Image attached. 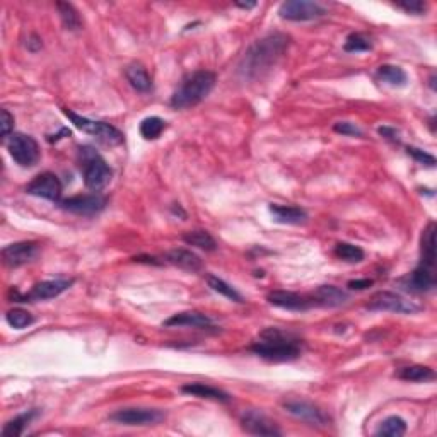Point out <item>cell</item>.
Wrapping results in <instances>:
<instances>
[{"label":"cell","mask_w":437,"mask_h":437,"mask_svg":"<svg viewBox=\"0 0 437 437\" xmlns=\"http://www.w3.org/2000/svg\"><path fill=\"white\" fill-rule=\"evenodd\" d=\"M56 9H59L60 19H62L63 26H66V29H68V31H79L82 28V19L72 3L56 2Z\"/></svg>","instance_id":"cell-29"},{"label":"cell","mask_w":437,"mask_h":437,"mask_svg":"<svg viewBox=\"0 0 437 437\" xmlns=\"http://www.w3.org/2000/svg\"><path fill=\"white\" fill-rule=\"evenodd\" d=\"M7 149H9L10 158L22 168H33L40 161V146L31 135L16 132L9 137Z\"/></svg>","instance_id":"cell-6"},{"label":"cell","mask_w":437,"mask_h":437,"mask_svg":"<svg viewBox=\"0 0 437 437\" xmlns=\"http://www.w3.org/2000/svg\"><path fill=\"white\" fill-rule=\"evenodd\" d=\"M267 301L272 304V306L282 307V309L289 311H307L309 307L314 306L311 298L296 294V292L291 291H272L267 296Z\"/></svg>","instance_id":"cell-16"},{"label":"cell","mask_w":437,"mask_h":437,"mask_svg":"<svg viewBox=\"0 0 437 437\" xmlns=\"http://www.w3.org/2000/svg\"><path fill=\"white\" fill-rule=\"evenodd\" d=\"M6 320L10 326H13V328L24 330V328H28V326L33 325L34 316L31 313H28V311L21 309V307H14V309L7 311Z\"/></svg>","instance_id":"cell-35"},{"label":"cell","mask_w":437,"mask_h":437,"mask_svg":"<svg viewBox=\"0 0 437 437\" xmlns=\"http://www.w3.org/2000/svg\"><path fill=\"white\" fill-rule=\"evenodd\" d=\"M405 289L413 292H429L436 287V273L432 268L419 265L408 277L401 280Z\"/></svg>","instance_id":"cell-18"},{"label":"cell","mask_w":437,"mask_h":437,"mask_svg":"<svg viewBox=\"0 0 437 437\" xmlns=\"http://www.w3.org/2000/svg\"><path fill=\"white\" fill-rule=\"evenodd\" d=\"M344 50L348 53H359V52H369L372 50V41L369 36L362 33H352L348 34L345 40Z\"/></svg>","instance_id":"cell-34"},{"label":"cell","mask_w":437,"mask_h":437,"mask_svg":"<svg viewBox=\"0 0 437 437\" xmlns=\"http://www.w3.org/2000/svg\"><path fill=\"white\" fill-rule=\"evenodd\" d=\"M422 267H427L434 270L436 267V224L429 222V226L424 229L422 234Z\"/></svg>","instance_id":"cell-23"},{"label":"cell","mask_w":437,"mask_h":437,"mask_svg":"<svg viewBox=\"0 0 437 437\" xmlns=\"http://www.w3.org/2000/svg\"><path fill=\"white\" fill-rule=\"evenodd\" d=\"M181 391L186 394H192V397L207 398V400L222 401V404H227V401L231 400V397L226 391L219 390V388L215 386L205 385V383H188V385L181 386Z\"/></svg>","instance_id":"cell-22"},{"label":"cell","mask_w":437,"mask_h":437,"mask_svg":"<svg viewBox=\"0 0 437 437\" xmlns=\"http://www.w3.org/2000/svg\"><path fill=\"white\" fill-rule=\"evenodd\" d=\"M166 260L171 265H174V267L186 270V272H199L202 268V260H200L199 254L185 248L171 250V252L166 253Z\"/></svg>","instance_id":"cell-21"},{"label":"cell","mask_w":437,"mask_h":437,"mask_svg":"<svg viewBox=\"0 0 437 437\" xmlns=\"http://www.w3.org/2000/svg\"><path fill=\"white\" fill-rule=\"evenodd\" d=\"M108 200L106 197L98 195H77V197H70V199H66L60 202V207L63 210L68 212H74V214L79 215H94V214H100L102 208L106 207Z\"/></svg>","instance_id":"cell-14"},{"label":"cell","mask_w":437,"mask_h":437,"mask_svg":"<svg viewBox=\"0 0 437 437\" xmlns=\"http://www.w3.org/2000/svg\"><path fill=\"white\" fill-rule=\"evenodd\" d=\"M372 284H374V280L371 279H355L348 282V289H352V291H366Z\"/></svg>","instance_id":"cell-41"},{"label":"cell","mask_w":437,"mask_h":437,"mask_svg":"<svg viewBox=\"0 0 437 437\" xmlns=\"http://www.w3.org/2000/svg\"><path fill=\"white\" fill-rule=\"evenodd\" d=\"M36 415H38L36 410H29V412H24V413H21V415L14 417L13 420H9L6 425H3L2 436L3 437H17V436H21L22 432H24L26 425H28L29 422H31Z\"/></svg>","instance_id":"cell-28"},{"label":"cell","mask_w":437,"mask_h":437,"mask_svg":"<svg viewBox=\"0 0 437 437\" xmlns=\"http://www.w3.org/2000/svg\"><path fill=\"white\" fill-rule=\"evenodd\" d=\"M406 152H408V155H412L417 162H420V164L431 166V168L436 166V158L432 154H429V152L417 149V147H406Z\"/></svg>","instance_id":"cell-37"},{"label":"cell","mask_w":437,"mask_h":437,"mask_svg":"<svg viewBox=\"0 0 437 437\" xmlns=\"http://www.w3.org/2000/svg\"><path fill=\"white\" fill-rule=\"evenodd\" d=\"M207 284L212 291L217 292V294L220 296H224V298L231 299V301H234V302H245L243 296L239 294L233 286H229L226 280L219 279V277H215V275H207Z\"/></svg>","instance_id":"cell-31"},{"label":"cell","mask_w":437,"mask_h":437,"mask_svg":"<svg viewBox=\"0 0 437 437\" xmlns=\"http://www.w3.org/2000/svg\"><path fill=\"white\" fill-rule=\"evenodd\" d=\"M348 299L351 298H348L347 292L335 286H321L311 296V301H313L314 306L323 307H338L347 302Z\"/></svg>","instance_id":"cell-20"},{"label":"cell","mask_w":437,"mask_h":437,"mask_svg":"<svg viewBox=\"0 0 437 437\" xmlns=\"http://www.w3.org/2000/svg\"><path fill=\"white\" fill-rule=\"evenodd\" d=\"M378 134L383 135L388 140H391V142H400V132L393 127H379Z\"/></svg>","instance_id":"cell-40"},{"label":"cell","mask_w":437,"mask_h":437,"mask_svg":"<svg viewBox=\"0 0 437 437\" xmlns=\"http://www.w3.org/2000/svg\"><path fill=\"white\" fill-rule=\"evenodd\" d=\"M398 378L404 379V381L410 383H425L431 381V379L436 378L434 371L427 366H408V367H401L398 371Z\"/></svg>","instance_id":"cell-27"},{"label":"cell","mask_w":437,"mask_h":437,"mask_svg":"<svg viewBox=\"0 0 437 437\" xmlns=\"http://www.w3.org/2000/svg\"><path fill=\"white\" fill-rule=\"evenodd\" d=\"M289 45H291V36L284 33H272L258 40L243 56L238 67L239 77L245 81L263 77L272 66H275L277 60L286 53Z\"/></svg>","instance_id":"cell-1"},{"label":"cell","mask_w":437,"mask_h":437,"mask_svg":"<svg viewBox=\"0 0 437 437\" xmlns=\"http://www.w3.org/2000/svg\"><path fill=\"white\" fill-rule=\"evenodd\" d=\"M333 130H335L337 134L347 137H362V130H360L355 123H352V121H337V123L333 125Z\"/></svg>","instance_id":"cell-36"},{"label":"cell","mask_w":437,"mask_h":437,"mask_svg":"<svg viewBox=\"0 0 437 437\" xmlns=\"http://www.w3.org/2000/svg\"><path fill=\"white\" fill-rule=\"evenodd\" d=\"M125 77L130 82V86L134 87L139 93H149L152 87V79L147 72V68L142 63H130L125 68Z\"/></svg>","instance_id":"cell-24"},{"label":"cell","mask_w":437,"mask_h":437,"mask_svg":"<svg viewBox=\"0 0 437 437\" xmlns=\"http://www.w3.org/2000/svg\"><path fill=\"white\" fill-rule=\"evenodd\" d=\"M183 241L186 245L195 246V248L205 250V252H214L217 248V243L212 238L210 233L204 229H195V231H188V233L183 234Z\"/></svg>","instance_id":"cell-25"},{"label":"cell","mask_w":437,"mask_h":437,"mask_svg":"<svg viewBox=\"0 0 437 437\" xmlns=\"http://www.w3.org/2000/svg\"><path fill=\"white\" fill-rule=\"evenodd\" d=\"M62 112L74 123L75 128L82 130L84 134L96 137L100 142L106 144V146H118V144L123 142V134L116 127H113V125L105 123V121L89 120V118L77 115V113L68 108H63Z\"/></svg>","instance_id":"cell-5"},{"label":"cell","mask_w":437,"mask_h":437,"mask_svg":"<svg viewBox=\"0 0 437 437\" xmlns=\"http://www.w3.org/2000/svg\"><path fill=\"white\" fill-rule=\"evenodd\" d=\"M397 7H400L408 14H424L427 10V3L422 2V0H404V2H398Z\"/></svg>","instance_id":"cell-38"},{"label":"cell","mask_w":437,"mask_h":437,"mask_svg":"<svg viewBox=\"0 0 437 437\" xmlns=\"http://www.w3.org/2000/svg\"><path fill=\"white\" fill-rule=\"evenodd\" d=\"M279 14L286 21L304 22L323 17L326 14V9L320 3L309 2V0H289V2H284L280 6Z\"/></svg>","instance_id":"cell-10"},{"label":"cell","mask_w":437,"mask_h":437,"mask_svg":"<svg viewBox=\"0 0 437 437\" xmlns=\"http://www.w3.org/2000/svg\"><path fill=\"white\" fill-rule=\"evenodd\" d=\"M74 280L68 279H55V280H43V282L34 284L28 294H19L17 291H13L14 302H36V301H48V299L59 298L60 294L68 291L72 287Z\"/></svg>","instance_id":"cell-8"},{"label":"cell","mask_w":437,"mask_h":437,"mask_svg":"<svg viewBox=\"0 0 437 437\" xmlns=\"http://www.w3.org/2000/svg\"><path fill=\"white\" fill-rule=\"evenodd\" d=\"M284 410L287 413H291L296 419L307 422L309 425L314 427H328L332 419L328 417V413H325L320 406H316L311 401L304 400H289L284 404Z\"/></svg>","instance_id":"cell-11"},{"label":"cell","mask_w":437,"mask_h":437,"mask_svg":"<svg viewBox=\"0 0 437 437\" xmlns=\"http://www.w3.org/2000/svg\"><path fill=\"white\" fill-rule=\"evenodd\" d=\"M38 252H40V245L34 241L13 243L2 250V260L7 267L17 268L33 261L38 256Z\"/></svg>","instance_id":"cell-13"},{"label":"cell","mask_w":437,"mask_h":437,"mask_svg":"<svg viewBox=\"0 0 437 437\" xmlns=\"http://www.w3.org/2000/svg\"><path fill=\"white\" fill-rule=\"evenodd\" d=\"M406 432V422L398 415H391L381 422L379 429L376 431V436H390L400 437Z\"/></svg>","instance_id":"cell-32"},{"label":"cell","mask_w":437,"mask_h":437,"mask_svg":"<svg viewBox=\"0 0 437 437\" xmlns=\"http://www.w3.org/2000/svg\"><path fill=\"white\" fill-rule=\"evenodd\" d=\"M14 128V116L7 112L6 108L2 109V139L7 140L10 135L14 134L13 132Z\"/></svg>","instance_id":"cell-39"},{"label":"cell","mask_w":437,"mask_h":437,"mask_svg":"<svg viewBox=\"0 0 437 437\" xmlns=\"http://www.w3.org/2000/svg\"><path fill=\"white\" fill-rule=\"evenodd\" d=\"M215 86V74L210 70H197L188 74L181 81L180 87L171 98L174 109H186L202 102Z\"/></svg>","instance_id":"cell-3"},{"label":"cell","mask_w":437,"mask_h":437,"mask_svg":"<svg viewBox=\"0 0 437 437\" xmlns=\"http://www.w3.org/2000/svg\"><path fill=\"white\" fill-rule=\"evenodd\" d=\"M166 413L155 408H137V406H128V408H120L109 415V420L120 425H155L161 420H164Z\"/></svg>","instance_id":"cell-9"},{"label":"cell","mask_w":437,"mask_h":437,"mask_svg":"<svg viewBox=\"0 0 437 437\" xmlns=\"http://www.w3.org/2000/svg\"><path fill=\"white\" fill-rule=\"evenodd\" d=\"M166 121L159 116H147L140 121V135L147 140L158 139L164 132Z\"/></svg>","instance_id":"cell-33"},{"label":"cell","mask_w":437,"mask_h":437,"mask_svg":"<svg viewBox=\"0 0 437 437\" xmlns=\"http://www.w3.org/2000/svg\"><path fill=\"white\" fill-rule=\"evenodd\" d=\"M243 431L252 436H282V431L273 420L256 410H248L241 417Z\"/></svg>","instance_id":"cell-15"},{"label":"cell","mask_w":437,"mask_h":437,"mask_svg":"<svg viewBox=\"0 0 437 437\" xmlns=\"http://www.w3.org/2000/svg\"><path fill=\"white\" fill-rule=\"evenodd\" d=\"M256 6V2H236V7H241V9H253Z\"/></svg>","instance_id":"cell-42"},{"label":"cell","mask_w":437,"mask_h":437,"mask_svg":"<svg viewBox=\"0 0 437 437\" xmlns=\"http://www.w3.org/2000/svg\"><path fill=\"white\" fill-rule=\"evenodd\" d=\"M378 77L381 79V81L388 82V84L398 87L405 86L406 82H408V75H406L404 68L398 66H391V63H385V66L378 68Z\"/></svg>","instance_id":"cell-26"},{"label":"cell","mask_w":437,"mask_h":437,"mask_svg":"<svg viewBox=\"0 0 437 437\" xmlns=\"http://www.w3.org/2000/svg\"><path fill=\"white\" fill-rule=\"evenodd\" d=\"M250 351L270 362H291L301 355V340L280 328H267Z\"/></svg>","instance_id":"cell-2"},{"label":"cell","mask_w":437,"mask_h":437,"mask_svg":"<svg viewBox=\"0 0 437 437\" xmlns=\"http://www.w3.org/2000/svg\"><path fill=\"white\" fill-rule=\"evenodd\" d=\"M79 154L82 158V176H84V185L93 192H101L109 185L113 178V171L108 166V162L91 147H81Z\"/></svg>","instance_id":"cell-4"},{"label":"cell","mask_w":437,"mask_h":437,"mask_svg":"<svg viewBox=\"0 0 437 437\" xmlns=\"http://www.w3.org/2000/svg\"><path fill=\"white\" fill-rule=\"evenodd\" d=\"M270 214L273 215V220L279 224H289V226H301L307 222L306 210L296 205H270Z\"/></svg>","instance_id":"cell-19"},{"label":"cell","mask_w":437,"mask_h":437,"mask_svg":"<svg viewBox=\"0 0 437 437\" xmlns=\"http://www.w3.org/2000/svg\"><path fill=\"white\" fill-rule=\"evenodd\" d=\"M335 254L337 258L347 261V263H360V261L364 260V256H366V253H364V250L360 248V246L345 241L337 243Z\"/></svg>","instance_id":"cell-30"},{"label":"cell","mask_w":437,"mask_h":437,"mask_svg":"<svg viewBox=\"0 0 437 437\" xmlns=\"http://www.w3.org/2000/svg\"><path fill=\"white\" fill-rule=\"evenodd\" d=\"M26 193L33 197H40V199L52 200V202H60L62 197V183H60L59 176L53 173H41L26 186Z\"/></svg>","instance_id":"cell-12"},{"label":"cell","mask_w":437,"mask_h":437,"mask_svg":"<svg viewBox=\"0 0 437 437\" xmlns=\"http://www.w3.org/2000/svg\"><path fill=\"white\" fill-rule=\"evenodd\" d=\"M367 309L390 311V313H398V314H415V313H419L422 307L417 302L410 301V299L404 298V296L397 294V292L381 291V292H376V294L369 299V302H367Z\"/></svg>","instance_id":"cell-7"},{"label":"cell","mask_w":437,"mask_h":437,"mask_svg":"<svg viewBox=\"0 0 437 437\" xmlns=\"http://www.w3.org/2000/svg\"><path fill=\"white\" fill-rule=\"evenodd\" d=\"M162 326L166 328H178V326H192V328H202L210 330L214 328V321L207 316V314L199 313V311H183V313H176L168 318Z\"/></svg>","instance_id":"cell-17"}]
</instances>
